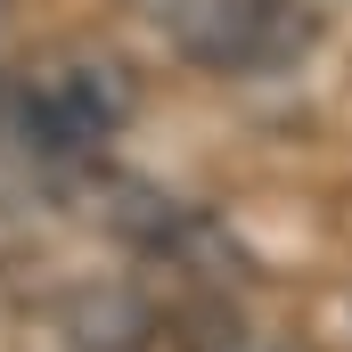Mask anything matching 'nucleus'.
<instances>
[{
  "label": "nucleus",
  "mask_w": 352,
  "mask_h": 352,
  "mask_svg": "<svg viewBox=\"0 0 352 352\" xmlns=\"http://www.w3.org/2000/svg\"><path fill=\"white\" fill-rule=\"evenodd\" d=\"M131 107L140 90L107 50H58L41 66L0 74V148L33 164H74V156H98L131 123Z\"/></svg>",
  "instance_id": "nucleus-1"
},
{
  "label": "nucleus",
  "mask_w": 352,
  "mask_h": 352,
  "mask_svg": "<svg viewBox=\"0 0 352 352\" xmlns=\"http://www.w3.org/2000/svg\"><path fill=\"white\" fill-rule=\"evenodd\" d=\"M156 16H164L173 50L197 58L205 74H287L320 41L311 8H295V0H164Z\"/></svg>",
  "instance_id": "nucleus-2"
},
{
  "label": "nucleus",
  "mask_w": 352,
  "mask_h": 352,
  "mask_svg": "<svg viewBox=\"0 0 352 352\" xmlns=\"http://www.w3.org/2000/svg\"><path fill=\"white\" fill-rule=\"evenodd\" d=\"M197 352H287L278 336H263V328H213Z\"/></svg>",
  "instance_id": "nucleus-3"
}]
</instances>
